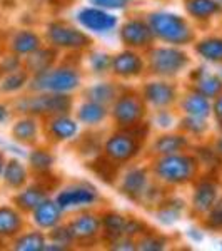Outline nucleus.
<instances>
[{
	"label": "nucleus",
	"instance_id": "nucleus-14",
	"mask_svg": "<svg viewBox=\"0 0 222 251\" xmlns=\"http://www.w3.org/2000/svg\"><path fill=\"white\" fill-rule=\"evenodd\" d=\"M145 97L155 106H165L174 99V89L164 82H152L145 87Z\"/></svg>",
	"mask_w": 222,
	"mask_h": 251
},
{
	"label": "nucleus",
	"instance_id": "nucleus-49",
	"mask_svg": "<svg viewBox=\"0 0 222 251\" xmlns=\"http://www.w3.org/2000/svg\"><path fill=\"white\" fill-rule=\"evenodd\" d=\"M217 2H221V3H222V0H217Z\"/></svg>",
	"mask_w": 222,
	"mask_h": 251
},
{
	"label": "nucleus",
	"instance_id": "nucleus-36",
	"mask_svg": "<svg viewBox=\"0 0 222 251\" xmlns=\"http://www.w3.org/2000/svg\"><path fill=\"white\" fill-rule=\"evenodd\" d=\"M179 213H180V203H179V206L169 204L165 209L159 211V220L165 223V225H171V223H174L177 218H179Z\"/></svg>",
	"mask_w": 222,
	"mask_h": 251
},
{
	"label": "nucleus",
	"instance_id": "nucleus-15",
	"mask_svg": "<svg viewBox=\"0 0 222 251\" xmlns=\"http://www.w3.org/2000/svg\"><path fill=\"white\" fill-rule=\"evenodd\" d=\"M112 67L119 75H134L142 69V62L132 52H124V54L117 55L112 62Z\"/></svg>",
	"mask_w": 222,
	"mask_h": 251
},
{
	"label": "nucleus",
	"instance_id": "nucleus-21",
	"mask_svg": "<svg viewBox=\"0 0 222 251\" xmlns=\"http://www.w3.org/2000/svg\"><path fill=\"white\" fill-rule=\"evenodd\" d=\"M79 117H80V121L86 124H97L106 117V109H104L102 104L92 100V102H87L80 107Z\"/></svg>",
	"mask_w": 222,
	"mask_h": 251
},
{
	"label": "nucleus",
	"instance_id": "nucleus-27",
	"mask_svg": "<svg viewBox=\"0 0 222 251\" xmlns=\"http://www.w3.org/2000/svg\"><path fill=\"white\" fill-rule=\"evenodd\" d=\"M185 144H187L185 139L180 136H164L157 141L155 149L162 154H174V152L180 151Z\"/></svg>",
	"mask_w": 222,
	"mask_h": 251
},
{
	"label": "nucleus",
	"instance_id": "nucleus-30",
	"mask_svg": "<svg viewBox=\"0 0 222 251\" xmlns=\"http://www.w3.org/2000/svg\"><path fill=\"white\" fill-rule=\"evenodd\" d=\"M35 134H37V126L30 119L19 121L14 127V137L19 141H32Z\"/></svg>",
	"mask_w": 222,
	"mask_h": 251
},
{
	"label": "nucleus",
	"instance_id": "nucleus-13",
	"mask_svg": "<svg viewBox=\"0 0 222 251\" xmlns=\"http://www.w3.org/2000/svg\"><path fill=\"white\" fill-rule=\"evenodd\" d=\"M99 229V220L94 216H89V214H84V216L77 218L70 223L68 226V233L72 234V238H92Z\"/></svg>",
	"mask_w": 222,
	"mask_h": 251
},
{
	"label": "nucleus",
	"instance_id": "nucleus-39",
	"mask_svg": "<svg viewBox=\"0 0 222 251\" xmlns=\"http://www.w3.org/2000/svg\"><path fill=\"white\" fill-rule=\"evenodd\" d=\"M185 127L191 129V131H194V132H202L205 129V124H204V121L200 119V117L191 116V117H187V119H185Z\"/></svg>",
	"mask_w": 222,
	"mask_h": 251
},
{
	"label": "nucleus",
	"instance_id": "nucleus-3",
	"mask_svg": "<svg viewBox=\"0 0 222 251\" xmlns=\"http://www.w3.org/2000/svg\"><path fill=\"white\" fill-rule=\"evenodd\" d=\"M194 173V161L187 156L167 154L157 164V174L169 183L187 181Z\"/></svg>",
	"mask_w": 222,
	"mask_h": 251
},
{
	"label": "nucleus",
	"instance_id": "nucleus-20",
	"mask_svg": "<svg viewBox=\"0 0 222 251\" xmlns=\"http://www.w3.org/2000/svg\"><path fill=\"white\" fill-rule=\"evenodd\" d=\"M184 107L191 116L200 117V119H204V117L209 114V109H211L209 107L207 99H205V96L202 94H191L185 99Z\"/></svg>",
	"mask_w": 222,
	"mask_h": 251
},
{
	"label": "nucleus",
	"instance_id": "nucleus-18",
	"mask_svg": "<svg viewBox=\"0 0 222 251\" xmlns=\"http://www.w3.org/2000/svg\"><path fill=\"white\" fill-rule=\"evenodd\" d=\"M187 10L189 14L199 19H207L212 14L221 10L219 3L214 0H187Z\"/></svg>",
	"mask_w": 222,
	"mask_h": 251
},
{
	"label": "nucleus",
	"instance_id": "nucleus-19",
	"mask_svg": "<svg viewBox=\"0 0 222 251\" xmlns=\"http://www.w3.org/2000/svg\"><path fill=\"white\" fill-rule=\"evenodd\" d=\"M25 168L19 163V161L12 159L9 161V164H5V169H3V179L5 183L12 186V188H20L23 183H25Z\"/></svg>",
	"mask_w": 222,
	"mask_h": 251
},
{
	"label": "nucleus",
	"instance_id": "nucleus-11",
	"mask_svg": "<svg viewBox=\"0 0 222 251\" xmlns=\"http://www.w3.org/2000/svg\"><path fill=\"white\" fill-rule=\"evenodd\" d=\"M144 107L134 97H122L119 102L115 104L114 116L120 124H132L142 116Z\"/></svg>",
	"mask_w": 222,
	"mask_h": 251
},
{
	"label": "nucleus",
	"instance_id": "nucleus-17",
	"mask_svg": "<svg viewBox=\"0 0 222 251\" xmlns=\"http://www.w3.org/2000/svg\"><path fill=\"white\" fill-rule=\"evenodd\" d=\"M22 226V220L14 209L0 208V236H10Z\"/></svg>",
	"mask_w": 222,
	"mask_h": 251
},
{
	"label": "nucleus",
	"instance_id": "nucleus-5",
	"mask_svg": "<svg viewBox=\"0 0 222 251\" xmlns=\"http://www.w3.org/2000/svg\"><path fill=\"white\" fill-rule=\"evenodd\" d=\"M20 109L25 112H66L70 107V99L67 96L57 94V96H40L32 97V99H25L23 102L19 104Z\"/></svg>",
	"mask_w": 222,
	"mask_h": 251
},
{
	"label": "nucleus",
	"instance_id": "nucleus-28",
	"mask_svg": "<svg viewBox=\"0 0 222 251\" xmlns=\"http://www.w3.org/2000/svg\"><path fill=\"white\" fill-rule=\"evenodd\" d=\"M45 248V241L44 236L39 233H30L25 236L19 238L15 241V250H22V251H40Z\"/></svg>",
	"mask_w": 222,
	"mask_h": 251
},
{
	"label": "nucleus",
	"instance_id": "nucleus-24",
	"mask_svg": "<svg viewBox=\"0 0 222 251\" xmlns=\"http://www.w3.org/2000/svg\"><path fill=\"white\" fill-rule=\"evenodd\" d=\"M145 188V173L140 171V169H135V171H131L127 174L126 181H124V191H126L129 196H137L144 191Z\"/></svg>",
	"mask_w": 222,
	"mask_h": 251
},
{
	"label": "nucleus",
	"instance_id": "nucleus-32",
	"mask_svg": "<svg viewBox=\"0 0 222 251\" xmlns=\"http://www.w3.org/2000/svg\"><path fill=\"white\" fill-rule=\"evenodd\" d=\"M114 87L109 86V84H99V86L92 87L90 91H89V97H90L94 102H99V104H107L112 100V97H114Z\"/></svg>",
	"mask_w": 222,
	"mask_h": 251
},
{
	"label": "nucleus",
	"instance_id": "nucleus-6",
	"mask_svg": "<svg viewBox=\"0 0 222 251\" xmlns=\"http://www.w3.org/2000/svg\"><path fill=\"white\" fill-rule=\"evenodd\" d=\"M48 39L52 40V44L59 47H84L89 44V39L82 34L80 30L70 29L67 25H62V24H52L48 27Z\"/></svg>",
	"mask_w": 222,
	"mask_h": 251
},
{
	"label": "nucleus",
	"instance_id": "nucleus-46",
	"mask_svg": "<svg viewBox=\"0 0 222 251\" xmlns=\"http://www.w3.org/2000/svg\"><path fill=\"white\" fill-rule=\"evenodd\" d=\"M9 117V112H7V107L5 106H0V123H3V121Z\"/></svg>",
	"mask_w": 222,
	"mask_h": 251
},
{
	"label": "nucleus",
	"instance_id": "nucleus-10",
	"mask_svg": "<svg viewBox=\"0 0 222 251\" xmlns=\"http://www.w3.org/2000/svg\"><path fill=\"white\" fill-rule=\"evenodd\" d=\"M120 35H122L124 42L129 44V46L139 47V46H145V44L151 42L152 29L145 25V24L139 22V20H132V22H129L124 25Z\"/></svg>",
	"mask_w": 222,
	"mask_h": 251
},
{
	"label": "nucleus",
	"instance_id": "nucleus-34",
	"mask_svg": "<svg viewBox=\"0 0 222 251\" xmlns=\"http://www.w3.org/2000/svg\"><path fill=\"white\" fill-rule=\"evenodd\" d=\"M52 161H54L52 156L45 151H40V149H37V151H34L30 154V163L35 169H39V171H45V169L50 168Z\"/></svg>",
	"mask_w": 222,
	"mask_h": 251
},
{
	"label": "nucleus",
	"instance_id": "nucleus-40",
	"mask_svg": "<svg viewBox=\"0 0 222 251\" xmlns=\"http://www.w3.org/2000/svg\"><path fill=\"white\" fill-rule=\"evenodd\" d=\"M209 225L216 226V228H221L222 226V203H219L212 209L211 218H209Z\"/></svg>",
	"mask_w": 222,
	"mask_h": 251
},
{
	"label": "nucleus",
	"instance_id": "nucleus-42",
	"mask_svg": "<svg viewBox=\"0 0 222 251\" xmlns=\"http://www.w3.org/2000/svg\"><path fill=\"white\" fill-rule=\"evenodd\" d=\"M140 248L142 250H162V241H157L154 238H147L140 243Z\"/></svg>",
	"mask_w": 222,
	"mask_h": 251
},
{
	"label": "nucleus",
	"instance_id": "nucleus-33",
	"mask_svg": "<svg viewBox=\"0 0 222 251\" xmlns=\"http://www.w3.org/2000/svg\"><path fill=\"white\" fill-rule=\"evenodd\" d=\"M25 80H27V75L23 74V72H12L9 77L3 79L2 91H5V92L17 91V89H20L23 84H25Z\"/></svg>",
	"mask_w": 222,
	"mask_h": 251
},
{
	"label": "nucleus",
	"instance_id": "nucleus-4",
	"mask_svg": "<svg viewBox=\"0 0 222 251\" xmlns=\"http://www.w3.org/2000/svg\"><path fill=\"white\" fill-rule=\"evenodd\" d=\"M187 64V55L176 49H155L151 54V66L157 74H176Z\"/></svg>",
	"mask_w": 222,
	"mask_h": 251
},
{
	"label": "nucleus",
	"instance_id": "nucleus-37",
	"mask_svg": "<svg viewBox=\"0 0 222 251\" xmlns=\"http://www.w3.org/2000/svg\"><path fill=\"white\" fill-rule=\"evenodd\" d=\"M90 62H92V67H94L97 72H104L109 67V64H111V59H109L107 54H94Z\"/></svg>",
	"mask_w": 222,
	"mask_h": 251
},
{
	"label": "nucleus",
	"instance_id": "nucleus-48",
	"mask_svg": "<svg viewBox=\"0 0 222 251\" xmlns=\"http://www.w3.org/2000/svg\"><path fill=\"white\" fill-rule=\"evenodd\" d=\"M217 151L219 152H222V137L219 139V143H217Z\"/></svg>",
	"mask_w": 222,
	"mask_h": 251
},
{
	"label": "nucleus",
	"instance_id": "nucleus-12",
	"mask_svg": "<svg viewBox=\"0 0 222 251\" xmlns=\"http://www.w3.org/2000/svg\"><path fill=\"white\" fill-rule=\"evenodd\" d=\"M34 220L42 228H52L60 220V206L57 203H54V201L44 200L34 209Z\"/></svg>",
	"mask_w": 222,
	"mask_h": 251
},
{
	"label": "nucleus",
	"instance_id": "nucleus-22",
	"mask_svg": "<svg viewBox=\"0 0 222 251\" xmlns=\"http://www.w3.org/2000/svg\"><path fill=\"white\" fill-rule=\"evenodd\" d=\"M39 47V37L32 32H20L14 39V50L17 54H32Z\"/></svg>",
	"mask_w": 222,
	"mask_h": 251
},
{
	"label": "nucleus",
	"instance_id": "nucleus-9",
	"mask_svg": "<svg viewBox=\"0 0 222 251\" xmlns=\"http://www.w3.org/2000/svg\"><path fill=\"white\" fill-rule=\"evenodd\" d=\"M106 152L115 161H126L137 152V144L129 136H112L106 144Z\"/></svg>",
	"mask_w": 222,
	"mask_h": 251
},
{
	"label": "nucleus",
	"instance_id": "nucleus-2",
	"mask_svg": "<svg viewBox=\"0 0 222 251\" xmlns=\"http://www.w3.org/2000/svg\"><path fill=\"white\" fill-rule=\"evenodd\" d=\"M79 86V75L70 69H55V71L39 72L34 79V89L52 92H66Z\"/></svg>",
	"mask_w": 222,
	"mask_h": 251
},
{
	"label": "nucleus",
	"instance_id": "nucleus-29",
	"mask_svg": "<svg viewBox=\"0 0 222 251\" xmlns=\"http://www.w3.org/2000/svg\"><path fill=\"white\" fill-rule=\"evenodd\" d=\"M197 84H199V91L205 97L217 96L222 89V80L219 77H216V75H209V74H204Z\"/></svg>",
	"mask_w": 222,
	"mask_h": 251
},
{
	"label": "nucleus",
	"instance_id": "nucleus-41",
	"mask_svg": "<svg viewBox=\"0 0 222 251\" xmlns=\"http://www.w3.org/2000/svg\"><path fill=\"white\" fill-rule=\"evenodd\" d=\"M17 67H19L17 57H7V59H3L2 64H0V69H2L3 72H14V71H17Z\"/></svg>",
	"mask_w": 222,
	"mask_h": 251
},
{
	"label": "nucleus",
	"instance_id": "nucleus-1",
	"mask_svg": "<svg viewBox=\"0 0 222 251\" xmlns=\"http://www.w3.org/2000/svg\"><path fill=\"white\" fill-rule=\"evenodd\" d=\"M151 29L160 39L172 44H185L191 39V30L187 24L174 14L151 15Z\"/></svg>",
	"mask_w": 222,
	"mask_h": 251
},
{
	"label": "nucleus",
	"instance_id": "nucleus-45",
	"mask_svg": "<svg viewBox=\"0 0 222 251\" xmlns=\"http://www.w3.org/2000/svg\"><path fill=\"white\" fill-rule=\"evenodd\" d=\"M114 248L115 250H134V246H132L131 241H122V243H117Z\"/></svg>",
	"mask_w": 222,
	"mask_h": 251
},
{
	"label": "nucleus",
	"instance_id": "nucleus-43",
	"mask_svg": "<svg viewBox=\"0 0 222 251\" xmlns=\"http://www.w3.org/2000/svg\"><path fill=\"white\" fill-rule=\"evenodd\" d=\"M54 240H60V243H68L72 240V234L68 233V229H57V231L52 233Z\"/></svg>",
	"mask_w": 222,
	"mask_h": 251
},
{
	"label": "nucleus",
	"instance_id": "nucleus-38",
	"mask_svg": "<svg viewBox=\"0 0 222 251\" xmlns=\"http://www.w3.org/2000/svg\"><path fill=\"white\" fill-rule=\"evenodd\" d=\"M90 2L102 9H122L126 7L127 0H90Z\"/></svg>",
	"mask_w": 222,
	"mask_h": 251
},
{
	"label": "nucleus",
	"instance_id": "nucleus-47",
	"mask_svg": "<svg viewBox=\"0 0 222 251\" xmlns=\"http://www.w3.org/2000/svg\"><path fill=\"white\" fill-rule=\"evenodd\" d=\"M2 171H3V156L0 154V174H2Z\"/></svg>",
	"mask_w": 222,
	"mask_h": 251
},
{
	"label": "nucleus",
	"instance_id": "nucleus-31",
	"mask_svg": "<svg viewBox=\"0 0 222 251\" xmlns=\"http://www.w3.org/2000/svg\"><path fill=\"white\" fill-rule=\"evenodd\" d=\"M52 62V52L48 50H40V52H35V54H32L29 57V69L34 72H44L47 71L48 66H50Z\"/></svg>",
	"mask_w": 222,
	"mask_h": 251
},
{
	"label": "nucleus",
	"instance_id": "nucleus-16",
	"mask_svg": "<svg viewBox=\"0 0 222 251\" xmlns=\"http://www.w3.org/2000/svg\"><path fill=\"white\" fill-rule=\"evenodd\" d=\"M214 201H216V188H214V184L211 183L200 184L197 188L196 194H194V208L200 213L209 211L214 206Z\"/></svg>",
	"mask_w": 222,
	"mask_h": 251
},
{
	"label": "nucleus",
	"instance_id": "nucleus-23",
	"mask_svg": "<svg viewBox=\"0 0 222 251\" xmlns=\"http://www.w3.org/2000/svg\"><path fill=\"white\" fill-rule=\"evenodd\" d=\"M44 200H45V193L39 188H29L15 198L17 204L23 209H35Z\"/></svg>",
	"mask_w": 222,
	"mask_h": 251
},
{
	"label": "nucleus",
	"instance_id": "nucleus-26",
	"mask_svg": "<svg viewBox=\"0 0 222 251\" xmlns=\"http://www.w3.org/2000/svg\"><path fill=\"white\" fill-rule=\"evenodd\" d=\"M52 129V134L59 139H68L77 132V124L74 121L67 119V117H57V119L52 123L50 126Z\"/></svg>",
	"mask_w": 222,
	"mask_h": 251
},
{
	"label": "nucleus",
	"instance_id": "nucleus-7",
	"mask_svg": "<svg viewBox=\"0 0 222 251\" xmlns=\"http://www.w3.org/2000/svg\"><path fill=\"white\" fill-rule=\"evenodd\" d=\"M79 22L92 32H109L115 27L117 19L99 9H84L79 12Z\"/></svg>",
	"mask_w": 222,
	"mask_h": 251
},
{
	"label": "nucleus",
	"instance_id": "nucleus-44",
	"mask_svg": "<svg viewBox=\"0 0 222 251\" xmlns=\"http://www.w3.org/2000/svg\"><path fill=\"white\" fill-rule=\"evenodd\" d=\"M214 111H216V116H217V119L222 121V96L217 99V102H216V106H214Z\"/></svg>",
	"mask_w": 222,
	"mask_h": 251
},
{
	"label": "nucleus",
	"instance_id": "nucleus-50",
	"mask_svg": "<svg viewBox=\"0 0 222 251\" xmlns=\"http://www.w3.org/2000/svg\"><path fill=\"white\" fill-rule=\"evenodd\" d=\"M221 79H222V72H221Z\"/></svg>",
	"mask_w": 222,
	"mask_h": 251
},
{
	"label": "nucleus",
	"instance_id": "nucleus-25",
	"mask_svg": "<svg viewBox=\"0 0 222 251\" xmlns=\"http://www.w3.org/2000/svg\"><path fill=\"white\" fill-rule=\"evenodd\" d=\"M197 52L207 60H222V39H209L197 46Z\"/></svg>",
	"mask_w": 222,
	"mask_h": 251
},
{
	"label": "nucleus",
	"instance_id": "nucleus-8",
	"mask_svg": "<svg viewBox=\"0 0 222 251\" xmlns=\"http://www.w3.org/2000/svg\"><path fill=\"white\" fill-rule=\"evenodd\" d=\"M97 198V194L94 189L89 188H70L66 189L59 194L57 198V204L60 206V209H70L75 206H84V204H90L94 203Z\"/></svg>",
	"mask_w": 222,
	"mask_h": 251
},
{
	"label": "nucleus",
	"instance_id": "nucleus-35",
	"mask_svg": "<svg viewBox=\"0 0 222 251\" xmlns=\"http://www.w3.org/2000/svg\"><path fill=\"white\" fill-rule=\"evenodd\" d=\"M104 225L111 233H120L126 229V221L119 214H107L106 220H104Z\"/></svg>",
	"mask_w": 222,
	"mask_h": 251
}]
</instances>
